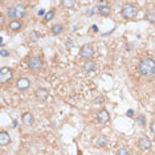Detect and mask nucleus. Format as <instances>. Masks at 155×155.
I'll use <instances>...</instances> for the list:
<instances>
[{
    "label": "nucleus",
    "instance_id": "23",
    "mask_svg": "<svg viewBox=\"0 0 155 155\" xmlns=\"http://www.w3.org/2000/svg\"><path fill=\"white\" fill-rule=\"evenodd\" d=\"M0 54H1V57H7V56H10V52H8V50H6V49H1L0 50Z\"/></svg>",
    "mask_w": 155,
    "mask_h": 155
},
{
    "label": "nucleus",
    "instance_id": "9",
    "mask_svg": "<svg viewBox=\"0 0 155 155\" xmlns=\"http://www.w3.org/2000/svg\"><path fill=\"white\" fill-rule=\"evenodd\" d=\"M97 118H98V121L101 122V123H107V122L110 121V115H109V113L106 112V110H101V112L98 113V115H97Z\"/></svg>",
    "mask_w": 155,
    "mask_h": 155
},
{
    "label": "nucleus",
    "instance_id": "28",
    "mask_svg": "<svg viewBox=\"0 0 155 155\" xmlns=\"http://www.w3.org/2000/svg\"><path fill=\"white\" fill-rule=\"evenodd\" d=\"M44 13H45V11H44V10H40V11H39V16H43Z\"/></svg>",
    "mask_w": 155,
    "mask_h": 155
},
{
    "label": "nucleus",
    "instance_id": "1",
    "mask_svg": "<svg viewBox=\"0 0 155 155\" xmlns=\"http://www.w3.org/2000/svg\"><path fill=\"white\" fill-rule=\"evenodd\" d=\"M139 73L145 77H152L155 74V60L145 59L139 64Z\"/></svg>",
    "mask_w": 155,
    "mask_h": 155
},
{
    "label": "nucleus",
    "instance_id": "14",
    "mask_svg": "<svg viewBox=\"0 0 155 155\" xmlns=\"http://www.w3.org/2000/svg\"><path fill=\"white\" fill-rule=\"evenodd\" d=\"M98 13L101 16H109L110 15V7L109 6H99L98 7Z\"/></svg>",
    "mask_w": 155,
    "mask_h": 155
},
{
    "label": "nucleus",
    "instance_id": "6",
    "mask_svg": "<svg viewBox=\"0 0 155 155\" xmlns=\"http://www.w3.org/2000/svg\"><path fill=\"white\" fill-rule=\"evenodd\" d=\"M80 56L84 57V59H92L94 56V48L89 44H85L80 50Z\"/></svg>",
    "mask_w": 155,
    "mask_h": 155
},
{
    "label": "nucleus",
    "instance_id": "8",
    "mask_svg": "<svg viewBox=\"0 0 155 155\" xmlns=\"http://www.w3.org/2000/svg\"><path fill=\"white\" fill-rule=\"evenodd\" d=\"M36 98L39 99V101H45V99L48 98V90L47 89H43V87H40V89H37L36 90Z\"/></svg>",
    "mask_w": 155,
    "mask_h": 155
},
{
    "label": "nucleus",
    "instance_id": "16",
    "mask_svg": "<svg viewBox=\"0 0 155 155\" xmlns=\"http://www.w3.org/2000/svg\"><path fill=\"white\" fill-rule=\"evenodd\" d=\"M97 145H98V147H105L107 145V138L105 135H99L97 139Z\"/></svg>",
    "mask_w": 155,
    "mask_h": 155
},
{
    "label": "nucleus",
    "instance_id": "11",
    "mask_svg": "<svg viewBox=\"0 0 155 155\" xmlns=\"http://www.w3.org/2000/svg\"><path fill=\"white\" fill-rule=\"evenodd\" d=\"M11 142V136L7 131H1L0 133V146H6V145H10Z\"/></svg>",
    "mask_w": 155,
    "mask_h": 155
},
{
    "label": "nucleus",
    "instance_id": "3",
    "mask_svg": "<svg viewBox=\"0 0 155 155\" xmlns=\"http://www.w3.org/2000/svg\"><path fill=\"white\" fill-rule=\"evenodd\" d=\"M7 15L10 19H23L25 15V8L23 6H16V7H11L7 11Z\"/></svg>",
    "mask_w": 155,
    "mask_h": 155
},
{
    "label": "nucleus",
    "instance_id": "12",
    "mask_svg": "<svg viewBox=\"0 0 155 155\" xmlns=\"http://www.w3.org/2000/svg\"><path fill=\"white\" fill-rule=\"evenodd\" d=\"M33 115L31 114V113H25L24 115H23V123L25 125V126H32L33 125Z\"/></svg>",
    "mask_w": 155,
    "mask_h": 155
},
{
    "label": "nucleus",
    "instance_id": "26",
    "mask_svg": "<svg viewBox=\"0 0 155 155\" xmlns=\"http://www.w3.org/2000/svg\"><path fill=\"white\" fill-rule=\"evenodd\" d=\"M127 117H133V110H129V112H127Z\"/></svg>",
    "mask_w": 155,
    "mask_h": 155
},
{
    "label": "nucleus",
    "instance_id": "27",
    "mask_svg": "<svg viewBox=\"0 0 155 155\" xmlns=\"http://www.w3.org/2000/svg\"><path fill=\"white\" fill-rule=\"evenodd\" d=\"M92 15H94V10H90L89 12H87V16H92Z\"/></svg>",
    "mask_w": 155,
    "mask_h": 155
},
{
    "label": "nucleus",
    "instance_id": "19",
    "mask_svg": "<svg viewBox=\"0 0 155 155\" xmlns=\"http://www.w3.org/2000/svg\"><path fill=\"white\" fill-rule=\"evenodd\" d=\"M53 16H54V12H53V11H49V12L45 15V19H44V21H49L50 19H53Z\"/></svg>",
    "mask_w": 155,
    "mask_h": 155
},
{
    "label": "nucleus",
    "instance_id": "20",
    "mask_svg": "<svg viewBox=\"0 0 155 155\" xmlns=\"http://www.w3.org/2000/svg\"><path fill=\"white\" fill-rule=\"evenodd\" d=\"M117 155H129V151H127L126 149H118Z\"/></svg>",
    "mask_w": 155,
    "mask_h": 155
},
{
    "label": "nucleus",
    "instance_id": "5",
    "mask_svg": "<svg viewBox=\"0 0 155 155\" xmlns=\"http://www.w3.org/2000/svg\"><path fill=\"white\" fill-rule=\"evenodd\" d=\"M28 66L32 70H41L44 66V62L40 57H31L28 60Z\"/></svg>",
    "mask_w": 155,
    "mask_h": 155
},
{
    "label": "nucleus",
    "instance_id": "4",
    "mask_svg": "<svg viewBox=\"0 0 155 155\" xmlns=\"http://www.w3.org/2000/svg\"><path fill=\"white\" fill-rule=\"evenodd\" d=\"M11 78H12V69L8 66H3L0 69V82L6 84V82L11 81Z\"/></svg>",
    "mask_w": 155,
    "mask_h": 155
},
{
    "label": "nucleus",
    "instance_id": "13",
    "mask_svg": "<svg viewBox=\"0 0 155 155\" xmlns=\"http://www.w3.org/2000/svg\"><path fill=\"white\" fill-rule=\"evenodd\" d=\"M84 70L87 72V73H92V72H94V70H96V62H94V61H87V62H85Z\"/></svg>",
    "mask_w": 155,
    "mask_h": 155
},
{
    "label": "nucleus",
    "instance_id": "24",
    "mask_svg": "<svg viewBox=\"0 0 155 155\" xmlns=\"http://www.w3.org/2000/svg\"><path fill=\"white\" fill-rule=\"evenodd\" d=\"M151 131H152V133L155 134V121H154V122H152V123H151Z\"/></svg>",
    "mask_w": 155,
    "mask_h": 155
},
{
    "label": "nucleus",
    "instance_id": "25",
    "mask_svg": "<svg viewBox=\"0 0 155 155\" xmlns=\"http://www.w3.org/2000/svg\"><path fill=\"white\" fill-rule=\"evenodd\" d=\"M92 31L97 32V31H98V27H97V25H93V27H92Z\"/></svg>",
    "mask_w": 155,
    "mask_h": 155
},
{
    "label": "nucleus",
    "instance_id": "18",
    "mask_svg": "<svg viewBox=\"0 0 155 155\" xmlns=\"http://www.w3.org/2000/svg\"><path fill=\"white\" fill-rule=\"evenodd\" d=\"M74 4H76L74 0H64V1H62V6L66 7V8H73Z\"/></svg>",
    "mask_w": 155,
    "mask_h": 155
},
{
    "label": "nucleus",
    "instance_id": "21",
    "mask_svg": "<svg viewBox=\"0 0 155 155\" xmlns=\"http://www.w3.org/2000/svg\"><path fill=\"white\" fill-rule=\"evenodd\" d=\"M147 20L150 23H155V13H147Z\"/></svg>",
    "mask_w": 155,
    "mask_h": 155
},
{
    "label": "nucleus",
    "instance_id": "17",
    "mask_svg": "<svg viewBox=\"0 0 155 155\" xmlns=\"http://www.w3.org/2000/svg\"><path fill=\"white\" fill-rule=\"evenodd\" d=\"M64 31V27H62L61 24H56L52 27V33L53 34H60L61 32Z\"/></svg>",
    "mask_w": 155,
    "mask_h": 155
},
{
    "label": "nucleus",
    "instance_id": "10",
    "mask_svg": "<svg viewBox=\"0 0 155 155\" xmlns=\"http://www.w3.org/2000/svg\"><path fill=\"white\" fill-rule=\"evenodd\" d=\"M138 145H139V147L142 150H149L151 149V142H150L149 138H146V136H142L139 139V142H138Z\"/></svg>",
    "mask_w": 155,
    "mask_h": 155
},
{
    "label": "nucleus",
    "instance_id": "15",
    "mask_svg": "<svg viewBox=\"0 0 155 155\" xmlns=\"http://www.w3.org/2000/svg\"><path fill=\"white\" fill-rule=\"evenodd\" d=\"M10 29L11 31H20L21 29V23L19 21V20H12V21L10 23Z\"/></svg>",
    "mask_w": 155,
    "mask_h": 155
},
{
    "label": "nucleus",
    "instance_id": "7",
    "mask_svg": "<svg viewBox=\"0 0 155 155\" xmlns=\"http://www.w3.org/2000/svg\"><path fill=\"white\" fill-rule=\"evenodd\" d=\"M29 85H31V81H29L28 78H25V77L17 80V82H16V86H17L19 90H27L29 87Z\"/></svg>",
    "mask_w": 155,
    "mask_h": 155
},
{
    "label": "nucleus",
    "instance_id": "22",
    "mask_svg": "<svg viewBox=\"0 0 155 155\" xmlns=\"http://www.w3.org/2000/svg\"><path fill=\"white\" fill-rule=\"evenodd\" d=\"M138 122L141 123V126H145V117H143V115H139V117H138Z\"/></svg>",
    "mask_w": 155,
    "mask_h": 155
},
{
    "label": "nucleus",
    "instance_id": "2",
    "mask_svg": "<svg viewBox=\"0 0 155 155\" xmlns=\"http://www.w3.org/2000/svg\"><path fill=\"white\" fill-rule=\"evenodd\" d=\"M122 16L125 19H135L136 15H138V7L134 6V4H126V6L122 7Z\"/></svg>",
    "mask_w": 155,
    "mask_h": 155
}]
</instances>
